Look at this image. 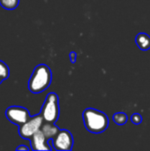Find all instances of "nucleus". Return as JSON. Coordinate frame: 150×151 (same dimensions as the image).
Returning <instances> with one entry per match:
<instances>
[{
	"label": "nucleus",
	"instance_id": "6",
	"mask_svg": "<svg viewBox=\"0 0 150 151\" xmlns=\"http://www.w3.org/2000/svg\"><path fill=\"white\" fill-rule=\"evenodd\" d=\"M52 147L55 150L70 151L73 147L72 134L66 129L60 130L52 139Z\"/></svg>",
	"mask_w": 150,
	"mask_h": 151
},
{
	"label": "nucleus",
	"instance_id": "11",
	"mask_svg": "<svg viewBox=\"0 0 150 151\" xmlns=\"http://www.w3.org/2000/svg\"><path fill=\"white\" fill-rule=\"evenodd\" d=\"M112 119L118 126H123L127 122V115L125 112H117L113 115Z\"/></svg>",
	"mask_w": 150,
	"mask_h": 151
},
{
	"label": "nucleus",
	"instance_id": "15",
	"mask_svg": "<svg viewBox=\"0 0 150 151\" xmlns=\"http://www.w3.org/2000/svg\"><path fill=\"white\" fill-rule=\"evenodd\" d=\"M16 150H29V148L28 147H27V146H25V145H20V146H19V147H17L16 148Z\"/></svg>",
	"mask_w": 150,
	"mask_h": 151
},
{
	"label": "nucleus",
	"instance_id": "14",
	"mask_svg": "<svg viewBox=\"0 0 150 151\" xmlns=\"http://www.w3.org/2000/svg\"><path fill=\"white\" fill-rule=\"evenodd\" d=\"M69 58H70V61H71L72 63H75V62H76V58H77V54H76V52H74V51L70 52Z\"/></svg>",
	"mask_w": 150,
	"mask_h": 151
},
{
	"label": "nucleus",
	"instance_id": "7",
	"mask_svg": "<svg viewBox=\"0 0 150 151\" xmlns=\"http://www.w3.org/2000/svg\"><path fill=\"white\" fill-rule=\"evenodd\" d=\"M31 142L32 150H52L53 148L50 145L49 141L46 139L41 130L35 133L29 140Z\"/></svg>",
	"mask_w": 150,
	"mask_h": 151
},
{
	"label": "nucleus",
	"instance_id": "9",
	"mask_svg": "<svg viewBox=\"0 0 150 151\" xmlns=\"http://www.w3.org/2000/svg\"><path fill=\"white\" fill-rule=\"evenodd\" d=\"M137 46L141 50H148L150 49V36L146 33H140L135 37Z\"/></svg>",
	"mask_w": 150,
	"mask_h": 151
},
{
	"label": "nucleus",
	"instance_id": "3",
	"mask_svg": "<svg viewBox=\"0 0 150 151\" xmlns=\"http://www.w3.org/2000/svg\"><path fill=\"white\" fill-rule=\"evenodd\" d=\"M59 99L56 93H49L41 110V114L45 122L56 123L59 117Z\"/></svg>",
	"mask_w": 150,
	"mask_h": 151
},
{
	"label": "nucleus",
	"instance_id": "16",
	"mask_svg": "<svg viewBox=\"0 0 150 151\" xmlns=\"http://www.w3.org/2000/svg\"><path fill=\"white\" fill-rule=\"evenodd\" d=\"M4 81V80H3V79H2V78L0 77V84L2 83V81Z\"/></svg>",
	"mask_w": 150,
	"mask_h": 151
},
{
	"label": "nucleus",
	"instance_id": "13",
	"mask_svg": "<svg viewBox=\"0 0 150 151\" xmlns=\"http://www.w3.org/2000/svg\"><path fill=\"white\" fill-rule=\"evenodd\" d=\"M131 121L134 125H140L142 122V117L139 113H133L131 117Z\"/></svg>",
	"mask_w": 150,
	"mask_h": 151
},
{
	"label": "nucleus",
	"instance_id": "8",
	"mask_svg": "<svg viewBox=\"0 0 150 151\" xmlns=\"http://www.w3.org/2000/svg\"><path fill=\"white\" fill-rule=\"evenodd\" d=\"M40 130L42 132V134H44V136L46 137L48 141L52 140L60 131L59 127H57L55 123H50V122H45V121L43 122Z\"/></svg>",
	"mask_w": 150,
	"mask_h": 151
},
{
	"label": "nucleus",
	"instance_id": "2",
	"mask_svg": "<svg viewBox=\"0 0 150 151\" xmlns=\"http://www.w3.org/2000/svg\"><path fill=\"white\" fill-rule=\"evenodd\" d=\"M84 126L87 130L93 134L103 133L109 127L108 116L96 109L88 108L82 114Z\"/></svg>",
	"mask_w": 150,
	"mask_h": 151
},
{
	"label": "nucleus",
	"instance_id": "10",
	"mask_svg": "<svg viewBox=\"0 0 150 151\" xmlns=\"http://www.w3.org/2000/svg\"><path fill=\"white\" fill-rule=\"evenodd\" d=\"M19 0H0V5L5 10H14L18 7Z\"/></svg>",
	"mask_w": 150,
	"mask_h": 151
},
{
	"label": "nucleus",
	"instance_id": "4",
	"mask_svg": "<svg viewBox=\"0 0 150 151\" xmlns=\"http://www.w3.org/2000/svg\"><path fill=\"white\" fill-rule=\"evenodd\" d=\"M43 122L44 119L41 113L33 116L26 123L19 127V134L25 140H30L32 136L41 129Z\"/></svg>",
	"mask_w": 150,
	"mask_h": 151
},
{
	"label": "nucleus",
	"instance_id": "12",
	"mask_svg": "<svg viewBox=\"0 0 150 151\" xmlns=\"http://www.w3.org/2000/svg\"><path fill=\"white\" fill-rule=\"evenodd\" d=\"M9 74H10V70L8 65L4 62L0 60V77L3 80H6L9 77Z\"/></svg>",
	"mask_w": 150,
	"mask_h": 151
},
{
	"label": "nucleus",
	"instance_id": "5",
	"mask_svg": "<svg viewBox=\"0 0 150 151\" xmlns=\"http://www.w3.org/2000/svg\"><path fill=\"white\" fill-rule=\"evenodd\" d=\"M5 116L10 122L18 127H20L31 118L27 109L21 106L8 107L5 111Z\"/></svg>",
	"mask_w": 150,
	"mask_h": 151
},
{
	"label": "nucleus",
	"instance_id": "1",
	"mask_svg": "<svg viewBox=\"0 0 150 151\" xmlns=\"http://www.w3.org/2000/svg\"><path fill=\"white\" fill-rule=\"evenodd\" d=\"M52 81V72L50 68L44 64L38 65L33 71L29 81L28 89L34 94H39L45 91Z\"/></svg>",
	"mask_w": 150,
	"mask_h": 151
}]
</instances>
